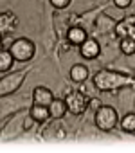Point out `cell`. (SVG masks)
I'll use <instances>...</instances> for the list:
<instances>
[{"label": "cell", "mask_w": 135, "mask_h": 153, "mask_svg": "<svg viewBox=\"0 0 135 153\" xmlns=\"http://www.w3.org/2000/svg\"><path fill=\"white\" fill-rule=\"evenodd\" d=\"M49 2H50L56 9H65L67 6L70 4V0H49Z\"/></svg>", "instance_id": "cell-17"}, {"label": "cell", "mask_w": 135, "mask_h": 153, "mask_svg": "<svg viewBox=\"0 0 135 153\" xmlns=\"http://www.w3.org/2000/svg\"><path fill=\"white\" fill-rule=\"evenodd\" d=\"M87 78H88V68L85 65H81V63L72 65V68H70V79L74 83H83V81H87Z\"/></svg>", "instance_id": "cell-13"}, {"label": "cell", "mask_w": 135, "mask_h": 153, "mask_svg": "<svg viewBox=\"0 0 135 153\" xmlns=\"http://www.w3.org/2000/svg\"><path fill=\"white\" fill-rule=\"evenodd\" d=\"M94 123H96V126H97L99 130L110 131V130H113V128L117 126V123H119V114H117V110H115L113 106H110V105H101V106L97 108L96 115H94Z\"/></svg>", "instance_id": "cell-2"}, {"label": "cell", "mask_w": 135, "mask_h": 153, "mask_svg": "<svg viewBox=\"0 0 135 153\" xmlns=\"http://www.w3.org/2000/svg\"><path fill=\"white\" fill-rule=\"evenodd\" d=\"M24 79H25V70H16V72L6 74L0 79V96H7V94L16 92Z\"/></svg>", "instance_id": "cell-5"}, {"label": "cell", "mask_w": 135, "mask_h": 153, "mask_svg": "<svg viewBox=\"0 0 135 153\" xmlns=\"http://www.w3.org/2000/svg\"><path fill=\"white\" fill-rule=\"evenodd\" d=\"M131 38H133V40H135V36H131Z\"/></svg>", "instance_id": "cell-20"}, {"label": "cell", "mask_w": 135, "mask_h": 153, "mask_svg": "<svg viewBox=\"0 0 135 153\" xmlns=\"http://www.w3.org/2000/svg\"><path fill=\"white\" fill-rule=\"evenodd\" d=\"M18 18L13 11H4L0 13V34H9L16 29Z\"/></svg>", "instance_id": "cell-7"}, {"label": "cell", "mask_w": 135, "mask_h": 153, "mask_svg": "<svg viewBox=\"0 0 135 153\" xmlns=\"http://www.w3.org/2000/svg\"><path fill=\"white\" fill-rule=\"evenodd\" d=\"M11 56L15 58V61H29L31 58H34L36 47L29 38H16L11 47H9Z\"/></svg>", "instance_id": "cell-3"}, {"label": "cell", "mask_w": 135, "mask_h": 153, "mask_svg": "<svg viewBox=\"0 0 135 153\" xmlns=\"http://www.w3.org/2000/svg\"><path fill=\"white\" fill-rule=\"evenodd\" d=\"M121 51H122V54H126V56L135 54V40H133V38H122V40H121Z\"/></svg>", "instance_id": "cell-16"}, {"label": "cell", "mask_w": 135, "mask_h": 153, "mask_svg": "<svg viewBox=\"0 0 135 153\" xmlns=\"http://www.w3.org/2000/svg\"><path fill=\"white\" fill-rule=\"evenodd\" d=\"M13 61H15V58L11 56V52L9 51H0V72H7L11 67H13Z\"/></svg>", "instance_id": "cell-15"}, {"label": "cell", "mask_w": 135, "mask_h": 153, "mask_svg": "<svg viewBox=\"0 0 135 153\" xmlns=\"http://www.w3.org/2000/svg\"><path fill=\"white\" fill-rule=\"evenodd\" d=\"M87 38L88 36H87V31L83 27L74 25V27H70L69 31H67V42H69L70 45H74V47H79Z\"/></svg>", "instance_id": "cell-10"}, {"label": "cell", "mask_w": 135, "mask_h": 153, "mask_svg": "<svg viewBox=\"0 0 135 153\" xmlns=\"http://www.w3.org/2000/svg\"><path fill=\"white\" fill-rule=\"evenodd\" d=\"M79 52H81V56H83L85 59H96V58L101 54V47H99V43H97L96 40L87 38V40L79 45Z\"/></svg>", "instance_id": "cell-8"}, {"label": "cell", "mask_w": 135, "mask_h": 153, "mask_svg": "<svg viewBox=\"0 0 135 153\" xmlns=\"http://www.w3.org/2000/svg\"><path fill=\"white\" fill-rule=\"evenodd\" d=\"M131 81H133L131 76L122 72H113V70H99L94 76V87L101 92H112V90L122 88Z\"/></svg>", "instance_id": "cell-1"}, {"label": "cell", "mask_w": 135, "mask_h": 153, "mask_svg": "<svg viewBox=\"0 0 135 153\" xmlns=\"http://www.w3.org/2000/svg\"><path fill=\"white\" fill-rule=\"evenodd\" d=\"M4 49V40H2V34H0V51Z\"/></svg>", "instance_id": "cell-19"}, {"label": "cell", "mask_w": 135, "mask_h": 153, "mask_svg": "<svg viewBox=\"0 0 135 153\" xmlns=\"http://www.w3.org/2000/svg\"><path fill=\"white\" fill-rule=\"evenodd\" d=\"M131 2H133V0H113V4H115L119 9H126V7H130Z\"/></svg>", "instance_id": "cell-18"}, {"label": "cell", "mask_w": 135, "mask_h": 153, "mask_svg": "<svg viewBox=\"0 0 135 153\" xmlns=\"http://www.w3.org/2000/svg\"><path fill=\"white\" fill-rule=\"evenodd\" d=\"M121 130H124L126 133H135V114H126L121 119Z\"/></svg>", "instance_id": "cell-14"}, {"label": "cell", "mask_w": 135, "mask_h": 153, "mask_svg": "<svg viewBox=\"0 0 135 153\" xmlns=\"http://www.w3.org/2000/svg\"><path fill=\"white\" fill-rule=\"evenodd\" d=\"M67 112V105H65V99H52V103L49 105V114H50V117H54V119H61Z\"/></svg>", "instance_id": "cell-11"}, {"label": "cell", "mask_w": 135, "mask_h": 153, "mask_svg": "<svg viewBox=\"0 0 135 153\" xmlns=\"http://www.w3.org/2000/svg\"><path fill=\"white\" fill-rule=\"evenodd\" d=\"M52 99H54V96H52L50 88H47V87H36L33 90V101H34V105L49 106L52 103Z\"/></svg>", "instance_id": "cell-9"}, {"label": "cell", "mask_w": 135, "mask_h": 153, "mask_svg": "<svg viewBox=\"0 0 135 153\" xmlns=\"http://www.w3.org/2000/svg\"><path fill=\"white\" fill-rule=\"evenodd\" d=\"M115 34H117L119 40L135 36V15H130V16L122 18V20L115 25Z\"/></svg>", "instance_id": "cell-6"}, {"label": "cell", "mask_w": 135, "mask_h": 153, "mask_svg": "<svg viewBox=\"0 0 135 153\" xmlns=\"http://www.w3.org/2000/svg\"><path fill=\"white\" fill-rule=\"evenodd\" d=\"M65 105H67V110H69L72 115H81L87 112L88 105H90V99L79 92V90H72L65 96Z\"/></svg>", "instance_id": "cell-4"}, {"label": "cell", "mask_w": 135, "mask_h": 153, "mask_svg": "<svg viewBox=\"0 0 135 153\" xmlns=\"http://www.w3.org/2000/svg\"><path fill=\"white\" fill-rule=\"evenodd\" d=\"M29 115H31L33 121H36V123H43V121H47V119L50 117V114H49V106L33 105L31 110H29Z\"/></svg>", "instance_id": "cell-12"}]
</instances>
